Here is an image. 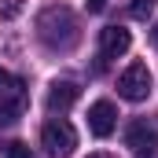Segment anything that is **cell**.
Returning a JSON list of instances; mask_svg holds the SVG:
<instances>
[{
	"label": "cell",
	"instance_id": "1",
	"mask_svg": "<svg viewBox=\"0 0 158 158\" xmlns=\"http://www.w3.org/2000/svg\"><path fill=\"white\" fill-rule=\"evenodd\" d=\"M37 33H40V40L48 48L66 52V48L77 44V19H74L70 7H48V11H40V19H37Z\"/></svg>",
	"mask_w": 158,
	"mask_h": 158
},
{
	"label": "cell",
	"instance_id": "2",
	"mask_svg": "<svg viewBox=\"0 0 158 158\" xmlns=\"http://www.w3.org/2000/svg\"><path fill=\"white\" fill-rule=\"evenodd\" d=\"M40 147H44L52 158L74 155V147H77V132H74V125L63 121V118H52L44 129H40Z\"/></svg>",
	"mask_w": 158,
	"mask_h": 158
},
{
	"label": "cell",
	"instance_id": "3",
	"mask_svg": "<svg viewBox=\"0 0 158 158\" xmlns=\"http://www.w3.org/2000/svg\"><path fill=\"white\" fill-rule=\"evenodd\" d=\"M151 85H155V77H151L147 63H129L118 77V96L129 103H143L151 96Z\"/></svg>",
	"mask_w": 158,
	"mask_h": 158
},
{
	"label": "cell",
	"instance_id": "4",
	"mask_svg": "<svg viewBox=\"0 0 158 158\" xmlns=\"http://www.w3.org/2000/svg\"><path fill=\"white\" fill-rule=\"evenodd\" d=\"M132 48V33L125 26H103L99 30V55L103 59H118Z\"/></svg>",
	"mask_w": 158,
	"mask_h": 158
},
{
	"label": "cell",
	"instance_id": "5",
	"mask_svg": "<svg viewBox=\"0 0 158 158\" xmlns=\"http://www.w3.org/2000/svg\"><path fill=\"white\" fill-rule=\"evenodd\" d=\"M125 143L132 147V155L136 158H158V132L155 129H147V125H129V132H125Z\"/></svg>",
	"mask_w": 158,
	"mask_h": 158
},
{
	"label": "cell",
	"instance_id": "6",
	"mask_svg": "<svg viewBox=\"0 0 158 158\" xmlns=\"http://www.w3.org/2000/svg\"><path fill=\"white\" fill-rule=\"evenodd\" d=\"M22 107H26V88H22V81L15 77L7 88H4V92H0V125H11V121H19Z\"/></svg>",
	"mask_w": 158,
	"mask_h": 158
},
{
	"label": "cell",
	"instance_id": "7",
	"mask_svg": "<svg viewBox=\"0 0 158 158\" xmlns=\"http://www.w3.org/2000/svg\"><path fill=\"white\" fill-rule=\"evenodd\" d=\"M114 125H118V110H114V103L99 99V103L88 107V129H92V136L107 140V136L114 132Z\"/></svg>",
	"mask_w": 158,
	"mask_h": 158
},
{
	"label": "cell",
	"instance_id": "8",
	"mask_svg": "<svg viewBox=\"0 0 158 158\" xmlns=\"http://www.w3.org/2000/svg\"><path fill=\"white\" fill-rule=\"evenodd\" d=\"M77 96H81V88L74 81H55L48 88V110H70L77 103Z\"/></svg>",
	"mask_w": 158,
	"mask_h": 158
},
{
	"label": "cell",
	"instance_id": "9",
	"mask_svg": "<svg viewBox=\"0 0 158 158\" xmlns=\"http://www.w3.org/2000/svg\"><path fill=\"white\" fill-rule=\"evenodd\" d=\"M155 4H158V0H132L129 11H132V19H147V15L155 11Z\"/></svg>",
	"mask_w": 158,
	"mask_h": 158
},
{
	"label": "cell",
	"instance_id": "10",
	"mask_svg": "<svg viewBox=\"0 0 158 158\" xmlns=\"http://www.w3.org/2000/svg\"><path fill=\"white\" fill-rule=\"evenodd\" d=\"M4 158H33V151H30L26 143H19V140H15V143H7V147H4Z\"/></svg>",
	"mask_w": 158,
	"mask_h": 158
},
{
	"label": "cell",
	"instance_id": "11",
	"mask_svg": "<svg viewBox=\"0 0 158 158\" xmlns=\"http://www.w3.org/2000/svg\"><path fill=\"white\" fill-rule=\"evenodd\" d=\"M22 4H26V0H7V4H4V11H0V15H4V19H15V15H19V11H22Z\"/></svg>",
	"mask_w": 158,
	"mask_h": 158
},
{
	"label": "cell",
	"instance_id": "12",
	"mask_svg": "<svg viewBox=\"0 0 158 158\" xmlns=\"http://www.w3.org/2000/svg\"><path fill=\"white\" fill-rule=\"evenodd\" d=\"M103 7H107V0H88V11H92V15H99Z\"/></svg>",
	"mask_w": 158,
	"mask_h": 158
},
{
	"label": "cell",
	"instance_id": "13",
	"mask_svg": "<svg viewBox=\"0 0 158 158\" xmlns=\"http://www.w3.org/2000/svg\"><path fill=\"white\" fill-rule=\"evenodd\" d=\"M11 81H15V77H11V74H7V70H0V92H4V88H7V85H11Z\"/></svg>",
	"mask_w": 158,
	"mask_h": 158
},
{
	"label": "cell",
	"instance_id": "14",
	"mask_svg": "<svg viewBox=\"0 0 158 158\" xmlns=\"http://www.w3.org/2000/svg\"><path fill=\"white\" fill-rule=\"evenodd\" d=\"M88 158H114V155H107V151H96V155H88Z\"/></svg>",
	"mask_w": 158,
	"mask_h": 158
},
{
	"label": "cell",
	"instance_id": "15",
	"mask_svg": "<svg viewBox=\"0 0 158 158\" xmlns=\"http://www.w3.org/2000/svg\"><path fill=\"white\" fill-rule=\"evenodd\" d=\"M151 37H155V44H158V26H155V33H151Z\"/></svg>",
	"mask_w": 158,
	"mask_h": 158
}]
</instances>
